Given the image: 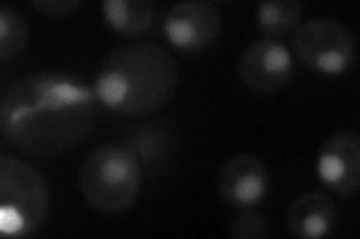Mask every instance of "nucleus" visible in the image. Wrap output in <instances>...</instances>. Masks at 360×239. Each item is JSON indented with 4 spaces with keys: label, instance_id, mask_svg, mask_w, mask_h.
I'll return each instance as SVG.
<instances>
[{
    "label": "nucleus",
    "instance_id": "nucleus-1",
    "mask_svg": "<svg viewBox=\"0 0 360 239\" xmlns=\"http://www.w3.org/2000/svg\"><path fill=\"white\" fill-rule=\"evenodd\" d=\"M95 90L63 74H35L11 84L0 104V129L32 157L59 156L84 139L94 124Z\"/></svg>",
    "mask_w": 360,
    "mask_h": 239
},
{
    "label": "nucleus",
    "instance_id": "nucleus-2",
    "mask_svg": "<svg viewBox=\"0 0 360 239\" xmlns=\"http://www.w3.org/2000/svg\"><path fill=\"white\" fill-rule=\"evenodd\" d=\"M177 78V66L170 53L153 42H137L107 55L94 90L98 102L111 111L146 117L173 97Z\"/></svg>",
    "mask_w": 360,
    "mask_h": 239
},
{
    "label": "nucleus",
    "instance_id": "nucleus-3",
    "mask_svg": "<svg viewBox=\"0 0 360 239\" xmlns=\"http://www.w3.org/2000/svg\"><path fill=\"white\" fill-rule=\"evenodd\" d=\"M141 163L127 145H104L90 153L78 172L82 195L94 210L115 215L137 199Z\"/></svg>",
    "mask_w": 360,
    "mask_h": 239
},
{
    "label": "nucleus",
    "instance_id": "nucleus-4",
    "mask_svg": "<svg viewBox=\"0 0 360 239\" xmlns=\"http://www.w3.org/2000/svg\"><path fill=\"white\" fill-rule=\"evenodd\" d=\"M49 207L50 191L38 170L20 158H0V231L27 236L42 224Z\"/></svg>",
    "mask_w": 360,
    "mask_h": 239
},
{
    "label": "nucleus",
    "instance_id": "nucleus-5",
    "mask_svg": "<svg viewBox=\"0 0 360 239\" xmlns=\"http://www.w3.org/2000/svg\"><path fill=\"white\" fill-rule=\"evenodd\" d=\"M291 45L308 69L328 76L344 75L357 57L353 33L341 22L328 18L302 22L292 33Z\"/></svg>",
    "mask_w": 360,
    "mask_h": 239
},
{
    "label": "nucleus",
    "instance_id": "nucleus-6",
    "mask_svg": "<svg viewBox=\"0 0 360 239\" xmlns=\"http://www.w3.org/2000/svg\"><path fill=\"white\" fill-rule=\"evenodd\" d=\"M242 84L255 93H274L290 81L292 59L283 42L262 38L245 50L239 60Z\"/></svg>",
    "mask_w": 360,
    "mask_h": 239
},
{
    "label": "nucleus",
    "instance_id": "nucleus-7",
    "mask_svg": "<svg viewBox=\"0 0 360 239\" xmlns=\"http://www.w3.org/2000/svg\"><path fill=\"white\" fill-rule=\"evenodd\" d=\"M164 30L167 39L177 50L185 53L201 51L219 36V11L202 0L176 4L168 11Z\"/></svg>",
    "mask_w": 360,
    "mask_h": 239
},
{
    "label": "nucleus",
    "instance_id": "nucleus-8",
    "mask_svg": "<svg viewBox=\"0 0 360 239\" xmlns=\"http://www.w3.org/2000/svg\"><path fill=\"white\" fill-rule=\"evenodd\" d=\"M321 183L338 196H352L360 184V139L353 132H338L321 145L317 161Z\"/></svg>",
    "mask_w": 360,
    "mask_h": 239
},
{
    "label": "nucleus",
    "instance_id": "nucleus-9",
    "mask_svg": "<svg viewBox=\"0 0 360 239\" xmlns=\"http://www.w3.org/2000/svg\"><path fill=\"white\" fill-rule=\"evenodd\" d=\"M217 186L221 199L229 207L251 210L266 198L269 175L255 156L236 154L222 165Z\"/></svg>",
    "mask_w": 360,
    "mask_h": 239
},
{
    "label": "nucleus",
    "instance_id": "nucleus-10",
    "mask_svg": "<svg viewBox=\"0 0 360 239\" xmlns=\"http://www.w3.org/2000/svg\"><path fill=\"white\" fill-rule=\"evenodd\" d=\"M336 208L332 199L319 191H308L290 203L285 215L287 229L300 239L328 236L335 227Z\"/></svg>",
    "mask_w": 360,
    "mask_h": 239
},
{
    "label": "nucleus",
    "instance_id": "nucleus-11",
    "mask_svg": "<svg viewBox=\"0 0 360 239\" xmlns=\"http://www.w3.org/2000/svg\"><path fill=\"white\" fill-rule=\"evenodd\" d=\"M101 13L107 25L125 38L148 33L156 18V5L150 0H104Z\"/></svg>",
    "mask_w": 360,
    "mask_h": 239
},
{
    "label": "nucleus",
    "instance_id": "nucleus-12",
    "mask_svg": "<svg viewBox=\"0 0 360 239\" xmlns=\"http://www.w3.org/2000/svg\"><path fill=\"white\" fill-rule=\"evenodd\" d=\"M302 5L296 0H266L258 5L257 26L264 38H281L297 27Z\"/></svg>",
    "mask_w": 360,
    "mask_h": 239
},
{
    "label": "nucleus",
    "instance_id": "nucleus-13",
    "mask_svg": "<svg viewBox=\"0 0 360 239\" xmlns=\"http://www.w3.org/2000/svg\"><path fill=\"white\" fill-rule=\"evenodd\" d=\"M29 27L26 18L13 6H0V59L8 62L26 48Z\"/></svg>",
    "mask_w": 360,
    "mask_h": 239
},
{
    "label": "nucleus",
    "instance_id": "nucleus-14",
    "mask_svg": "<svg viewBox=\"0 0 360 239\" xmlns=\"http://www.w3.org/2000/svg\"><path fill=\"white\" fill-rule=\"evenodd\" d=\"M229 231L233 238L238 239H264L270 235V227L260 214L250 210H242L230 221Z\"/></svg>",
    "mask_w": 360,
    "mask_h": 239
},
{
    "label": "nucleus",
    "instance_id": "nucleus-15",
    "mask_svg": "<svg viewBox=\"0 0 360 239\" xmlns=\"http://www.w3.org/2000/svg\"><path fill=\"white\" fill-rule=\"evenodd\" d=\"M78 5H80L78 0H35V2H32L33 8L49 17H63L71 14Z\"/></svg>",
    "mask_w": 360,
    "mask_h": 239
}]
</instances>
